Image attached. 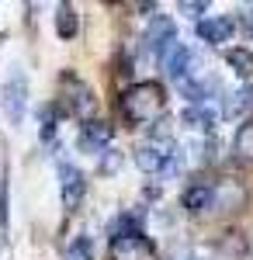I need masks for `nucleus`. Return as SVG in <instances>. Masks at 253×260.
<instances>
[{"label":"nucleus","instance_id":"a211bd4d","mask_svg":"<svg viewBox=\"0 0 253 260\" xmlns=\"http://www.w3.org/2000/svg\"><path fill=\"white\" fill-rule=\"evenodd\" d=\"M115 170H121V153L118 149H104V156H101V174H115Z\"/></svg>","mask_w":253,"mask_h":260},{"label":"nucleus","instance_id":"f257e3e1","mask_svg":"<svg viewBox=\"0 0 253 260\" xmlns=\"http://www.w3.org/2000/svg\"><path fill=\"white\" fill-rule=\"evenodd\" d=\"M118 108H121V115H125L129 125H153V121L163 118L167 90H163L156 80H139L121 94Z\"/></svg>","mask_w":253,"mask_h":260},{"label":"nucleus","instance_id":"aec40b11","mask_svg":"<svg viewBox=\"0 0 253 260\" xmlns=\"http://www.w3.org/2000/svg\"><path fill=\"white\" fill-rule=\"evenodd\" d=\"M239 24H243V31H246V35L253 39V4H250V7H243V11H239Z\"/></svg>","mask_w":253,"mask_h":260},{"label":"nucleus","instance_id":"1a4fd4ad","mask_svg":"<svg viewBox=\"0 0 253 260\" xmlns=\"http://www.w3.org/2000/svg\"><path fill=\"white\" fill-rule=\"evenodd\" d=\"M160 62H163V70H167V77L170 80H184L187 73H191V66H195V56H191V49L187 45H180V42H174L163 56H160Z\"/></svg>","mask_w":253,"mask_h":260},{"label":"nucleus","instance_id":"f8f14e48","mask_svg":"<svg viewBox=\"0 0 253 260\" xmlns=\"http://www.w3.org/2000/svg\"><path fill=\"white\" fill-rule=\"evenodd\" d=\"M180 121L187 128H198V132H212V125L218 121V108L215 104H187Z\"/></svg>","mask_w":253,"mask_h":260},{"label":"nucleus","instance_id":"4468645a","mask_svg":"<svg viewBox=\"0 0 253 260\" xmlns=\"http://www.w3.org/2000/svg\"><path fill=\"white\" fill-rule=\"evenodd\" d=\"M142 212H121L115 222H108V240H118V236H132V233H142Z\"/></svg>","mask_w":253,"mask_h":260},{"label":"nucleus","instance_id":"2eb2a0df","mask_svg":"<svg viewBox=\"0 0 253 260\" xmlns=\"http://www.w3.org/2000/svg\"><path fill=\"white\" fill-rule=\"evenodd\" d=\"M226 62L233 66L236 77H253V52L250 49H239V45H233V49H226Z\"/></svg>","mask_w":253,"mask_h":260},{"label":"nucleus","instance_id":"6ab92c4d","mask_svg":"<svg viewBox=\"0 0 253 260\" xmlns=\"http://www.w3.org/2000/svg\"><path fill=\"white\" fill-rule=\"evenodd\" d=\"M180 11H184L187 18H198V21H201V14L208 11V4H205V0H195V4H191V0H180Z\"/></svg>","mask_w":253,"mask_h":260},{"label":"nucleus","instance_id":"39448f33","mask_svg":"<svg viewBox=\"0 0 253 260\" xmlns=\"http://www.w3.org/2000/svg\"><path fill=\"white\" fill-rule=\"evenodd\" d=\"M83 194H87V177H83V170L73 167V163H59V198H62V208H66L70 215L83 205Z\"/></svg>","mask_w":253,"mask_h":260},{"label":"nucleus","instance_id":"f3484780","mask_svg":"<svg viewBox=\"0 0 253 260\" xmlns=\"http://www.w3.org/2000/svg\"><path fill=\"white\" fill-rule=\"evenodd\" d=\"M66 260H94V243L90 236H77L66 250Z\"/></svg>","mask_w":253,"mask_h":260},{"label":"nucleus","instance_id":"7ed1b4c3","mask_svg":"<svg viewBox=\"0 0 253 260\" xmlns=\"http://www.w3.org/2000/svg\"><path fill=\"white\" fill-rule=\"evenodd\" d=\"M0 108H4L11 125L24 121V111H28V77L21 73V66H14L7 73V80L0 83Z\"/></svg>","mask_w":253,"mask_h":260},{"label":"nucleus","instance_id":"0eeeda50","mask_svg":"<svg viewBox=\"0 0 253 260\" xmlns=\"http://www.w3.org/2000/svg\"><path fill=\"white\" fill-rule=\"evenodd\" d=\"M111 142V125L101 118H87L80 125V136H77V146L83 153H104Z\"/></svg>","mask_w":253,"mask_h":260},{"label":"nucleus","instance_id":"9b49d317","mask_svg":"<svg viewBox=\"0 0 253 260\" xmlns=\"http://www.w3.org/2000/svg\"><path fill=\"white\" fill-rule=\"evenodd\" d=\"M236 31L233 18H201L198 21V39L208 42V45H222V42H229Z\"/></svg>","mask_w":253,"mask_h":260},{"label":"nucleus","instance_id":"dca6fc26","mask_svg":"<svg viewBox=\"0 0 253 260\" xmlns=\"http://www.w3.org/2000/svg\"><path fill=\"white\" fill-rule=\"evenodd\" d=\"M233 153L239 156V160L253 163V121H243V125L236 128V136H233Z\"/></svg>","mask_w":253,"mask_h":260},{"label":"nucleus","instance_id":"423d86ee","mask_svg":"<svg viewBox=\"0 0 253 260\" xmlns=\"http://www.w3.org/2000/svg\"><path fill=\"white\" fill-rule=\"evenodd\" d=\"M108 253H111V260H156V246L149 243V236L132 233V236L108 240Z\"/></svg>","mask_w":253,"mask_h":260},{"label":"nucleus","instance_id":"ddd939ff","mask_svg":"<svg viewBox=\"0 0 253 260\" xmlns=\"http://www.w3.org/2000/svg\"><path fill=\"white\" fill-rule=\"evenodd\" d=\"M52 24H56V35H59L62 42L77 39V31H80V18H77V11H73L70 4H56V14H52Z\"/></svg>","mask_w":253,"mask_h":260},{"label":"nucleus","instance_id":"f03ea898","mask_svg":"<svg viewBox=\"0 0 253 260\" xmlns=\"http://www.w3.org/2000/svg\"><path fill=\"white\" fill-rule=\"evenodd\" d=\"M59 115L70 118H87L94 115V90L80 80L77 73H62L59 77Z\"/></svg>","mask_w":253,"mask_h":260},{"label":"nucleus","instance_id":"9d476101","mask_svg":"<svg viewBox=\"0 0 253 260\" xmlns=\"http://www.w3.org/2000/svg\"><path fill=\"white\" fill-rule=\"evenodd\" d=\"M180 205H184V212H187V215H201V212L215 208V187H212V184L195 180V184H187V187H184Z\"/></svg>","mask_w":253,"mask_h":260},{"label":"nucleus","instance_id":"6e6552de","mask_svg":"<svg viewBox=\"0 0 253 260\" xmlns=\"http://www.w3.org/2000/svg\"><path fill=\"white\" fill-rule=\"evenodd\" d=\"M146 49H153L156 56H163L170 45L177 42V28H174V21L167 18V14H156L153 21H149V28H146Z\"/></svg>","mask_w":253,"mask_h":260},{"label":"nucleus","instance_id":"20e7f679","mask_svg":"<svg viewBox=\"0 0 253 260\" xmlns=\"http://www.w3.org/2000/svg\"><path fill=\"white\" fill-rule=\"evenodd\" d=\"M132 160L142 174H174L177 170V149L174 146H153V142H142Z\"/></svg>","mask_w":253,"mask_h":260}]
</instances>
